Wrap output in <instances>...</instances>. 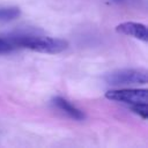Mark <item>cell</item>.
<instances>
[{
  "instance_id": "obj_1",
  "label": "cell",
  "mask_w": 148,
  "mask_h": 148,
  "mask_svg": "<svg viewBox=\"0 0 148 148\" xmlns=\"http://www.w3.org/2000/svg\"><path fill=\"white\" fill-rule=\"evenodd\" d=\"M13 37L17 49H29L40 53L57 54L65 51L68 46V42L65 39L30 32H16L13 34Z\"/></svg>"
},
{
  "instance_id": "obj_4",
  "label": "cell",
  "mask_w": 148,
  "mask_h": 148,
  "mask_svg": "<svg viewBox=\"0 0 148 148\" xmlns=\"http://www.w3.org/2000/svg\"><path fill=\"white\" fill-rule=\"evenodd\" d=\"M116 30L123 35L131 36L135 39L147 42V27L139 22H123L116 27Z\"/></svg>"
},
{
  "instance_id": "obj_7",
  "label": "cell",
  "mask_w": 148,
  "mask_h": 148,
  "mask_svg": "<svg viewBox=\"0 0 148 148\" xmlns=\"http://www.w3.org/2000/svg\"><path fill=\"white\" fill-rule=\"evenodd\" d=\"M15 50H18V49L15 44L13 34H9L6 36H0V54H6V53L13 52Z\"/></svg>"
},
{
  "instance_id": "obj_2",
  "label": "cell",
  "mask_w": 148,
  "mask_h": 148,
  "mask_svg": "<svg viewBox=\"0 0 148 148\" xmlns=\"http://www.w3.org/2000/svg\"><path fill=\"white\" fill-rule=\"evenodd\" d=\"M104 80L111 86L146 84L148 76L147 71L142 68H123L106 74Z\"/></svg>"
},
{
  "instance_id": "obj_6",
  "label": "cell",
  "mask_w": 148,
  "mask_h": 148,
  "mask_svg": "<svg viewBox=\"0 0 148 148\" xmlns=\"http://www.w3.org/2000/svg\"><path fill=\"white\" fill-rule=\"evenodd\" d=\"M21 15V10L18 7L9 6V7H0V23H6L17 18Z\"/></svg>"
},
{
  "instance_id": "obj_3",
  "label": "cell",
  "mask_w": 148,
  "mask_h": 148,
  "mask_svg": "<svg viewBox=\"0 0 148 148\" xmlns=\"http://www.w3.org/2000/svg\"><path fill=\"white\" fill-rule=\"evenodd\" d=\"M105 97L111 101L120 102L131 109L139 104H146L148 101V90L143 89H113L105 92Z\"/></svg>"
},
{
  "instance_id": "obj_5",
  "label": "cell",
  "mask_w": 148,
  "mask_h": 148,
  "mask_svg": "<svg viewBox=\"0 0 148 148\" xmlns=\"http://www.w3.org/2000/svg\"><path fill=\"white\" fill-rule=\"evenodd\" d=\"M52 104L58 108L60 111H62L64 113H66L68 117H71L74 120H83L84 119V113L77 109L76 106H74L71 102H68L67 99H65L61 96H56L52 98Z\"/></svg>"
}]
</instances>
